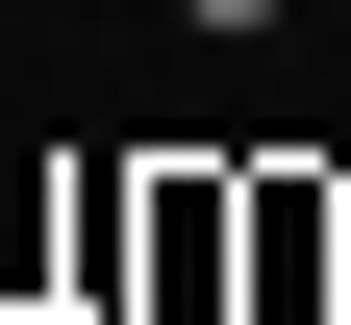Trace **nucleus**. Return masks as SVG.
Instances as JSON below:
<instances>
[{"instance_id": "obj_1", "label": "nucleus", "mask_w": 351, "mask_h": 325, "mask_svg": "<svg viewBox=\"0 0 351 325\" xmlns=\"http://www.w3.org/2000/svg\"><path fill=\"white\" fill-rule=\"evenodd\" d=\"M176 25H276V0H176Z\"/></svg>"}]
</instances>
